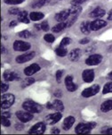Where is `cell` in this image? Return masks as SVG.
<instances>
[{
	"mask_svg": "<svg viewBox=\"0 0 112 135\" xmlns=\"http://www.w3.org/2000/svg\"><path fill=\"white\" fill-rule=\"evenodd\" d=\"M34 82H35V79L34 78H27V79H25L23 81H22V88H26V87H29L30 86L31 84H33Z\"/></svg>",
	"mask_w": 112,
	"mask_h": 135,
	"instance_id": "cell-28",
	"label": "cell"
},
{
	"mask_svg": "<svg viewBox=\"0 0 112 135\" xmlns=\"http://www.w3.org/2000/svg\"><path fill=\"white\" fill-rule=\"evenodd\" d=\"M19 36L20 38H29L31 37V33L29 32V31H27V30H25V31H22L19 32Z\"/></svg>",
	"mask_w": 112,
	"mask_h": 135,
	"instance_id": "cell-31",
	"label": "cell"
},
{
	"mask_svg": "<svg viewBox=\"0 0 112 135\" xmlns=\"http://www.w3.org/2000/svg\"><path fill=\"white\" fill-rule=\"evenodd\" d=\"M52 133H60V130L58 128H54L52 129Z\"/></svg>",
	"mask_w": 112,
	"mask_h": 135,
	"instance_id": "cell-48",
	"label": "cell"
},
{
	"mask_svg": "<svg viewBox=\"0 0 112 135\" xmlns=\"http://www.w3.org/2000/svg\"><path fill=\"white\" fill-rule=\"evenodd\" d=\"M35 52L34 51H31V52H27L23 55H20V56H18L16 57V62L18 64H23V63H26V62H29L30 61L32 58H34L35 56Z\"/></svg>",
	"mask_w": 112,
	"mask_h": 135,
	"instance_id": "cell-7",
	"label": "cell"
},
{
	"mask_svg": "<svg viewBox=\"0 0 112 135\" xmlns=\"http://www.w3.org/2000/svg\"><path fill=\"white\" fill-rule=\"evenodd\" d=\"M15 128H16V130H18V131H20V130L23 129V125L22 124H16Z\"/></svg>",
	"mask_w": 112,
	"mask_h": 135,
	"instance_id": "cell-47",
	"label": "cell"
},
{
	"mask_svg": "<svg viewBox=\"0 0 112 135\" xmlns=\"http://www.w3.org/2000/svg\"><path fill=\"white\" fill-rule=\"evenodd\" d=\"M16 117L22 123H28L33 119V114L29 111H17L16 112Z\"/></svg>",
	"mask_w": 112,
	"mask_h": 135,
	"instance_id": "cell-4",
	"label": "cell"
},
{
	"mask_svg": "<svg viewBox=\"0 0 112 135\" xmlns=\"http://www.w3.org/2000/svg\"><path fill=\"white\" fill-rule=\"evenodd\" d=\"M45 131V124L43 122L36 123L35 125H33L30 130H29V133H33V134H42L44 133Z\"/></svg>",
	"mask_w": 112,
	"mask_h": 135,
	"instance_id": "cell-8",
	"label": "cell"
},
{
	"mask_svg": "<svg viewBox=\"0 0 112 135\" xmlns=\"http://www.w3.org/2000/svg\"><path fill=\"white\" fill-rule=\"evenodd\" d=\"M88 0H72L71 6H81L82 4L86 3Z\"/></svg>",
	"mask_w": 112,
	"mask_h": 135,
	"instance_id": "cell-38",
	"label": "cell"
},
{
	"mask_svg": "<svg viewBox=\"0 0 112 135\" xmlns=\"http://www.w3.org/2000/svg\"><path fill=\"white\" fill-rule=\"evenodd\" d=\"M9 89V86L7 83H4V82H2L1 83V92L3 93H6V91H7V90Z\"/></svg>",
	"mask_w": 112,
	"mask_h": 135,
	"instance_id": "cell-41",
	"label": "cell"
},
{
	"mask_svg": "<svg viewBox=\"0 0 112 135\" xmlns=\"http://www.w3.org/2000/svg\"><path fill=\"white\" fill-rule=\"evenodd\" d=\"M62 74H63V72H62V71H61V70H59V71H57V72H56V80H57V82H58V83H60V82H61Z\"/></svg>",
	"mask_w": 112,
	"mask_h": 135,
	"instance_id": "cell-40",
	"label": "cell"
},
{
	"mask_svg": "<svg viewBox=\"0 0 112 135\" xmlns=\"http://www.w3.org/2000/svg\"><path fill=\"white\" fill-rule=\"evenodd\" d=\"M102 133H106V134H111L112 133V128L111 127H106L103 128L102 131Z\"/></svg>",
	"mask_w": 112,
	"mask_h": 135,
	"instance_id": "cell-42",
	"label": "cell"
},
{
	"mask_svg": "<svg viewBox=\"0 0 112 135\" xmlns=\"http://www.w3.org/2000/svg\"><path fill=\"white\" fill-rule=\"evenodd\" d=\"M96 126V123L94 122L90 123H80L77 125L75 132L79 134H87L90 133L91 131Z\"/></svg>",
	"mask_w": 112,
	"mask_h": 135,
	"instance_id": "cell-1",
	"label": "cell"
},
{
	"mask_svg": "<svg viewBox=\"0 0 112 135\" xmlns=\"http://www.w3.org/2000/svg\"><path fill=\"white\" fill-rule=\"evenodd\" d=\"M65 85H66L67 90L68 91H71V92L75 91L77 89V86L73 82V78L72 76H70V75H68V76L65 78Z\"/></svg>",
	"mask_w": 112,
	"mask_h": 135,
	"instance_id": "cell-17",
	"label": "cell"
},
{
	"mask_svg": "<svg viewBox=\"0 0 112 135\" xmlns=\"http://www.w3.org/2000/svg\"><path fill=\"white\" fill-rule=\"evenodd\" d=\"M8 13H10V15H18L20 13V11L18 8H12V9H10V10L8 11Z\"/></svg>",
	"mask_w": 112,
	"mask_h": 135,
	"instance_id": "cell-39",
	"label": "cell"
},
{
	"mask_svg": "<svg viewBox=\"0 0 112 135\" xmlns=\"http://www.w3.org/2000/svg\"><path fill=\"white\" fill-rule=\"evenodd\" d=\"M102 56L100 55L94 54L90 56L88 58H86V64L87 65H97L102 62Z\"/></svg>",
	"mask_w": 112,
	"mask_h": 135,
	"instance_id": "cell-10",
	"label": "cell"
},
{
	"mask_svg": "<svg viewBox=\"0 0 112 135\" xmlns=\"http://www.w3.org/2000/svg\"><path fill=\"white\" fill-rule=\"evenodd\" d=\"M38 71H40V66L38 64H33V65H30L28 67L25 68L24 74L27 76H31V75L35 74L36 73H38Z\"/></svg>",
	"mask_w": 112,
	"mask_h": 135,
	"instance_id": "cell-13",
	"label": "cell"
},
{
	"mask_svg": "<svg viewBox=\"0 0 112 135\" xmlns=\"http://www.w3.org/2000/svg\"><path fill=\"white\" fill-rule=\"evenodd\" d=\"M44 4H45V2L41 1V0H38V1H36L35 3L32 4V7L33 8H40V7H42Z\"/></svg>",
	"mask_w": 112,
	"mask_h": 135,
	"instance_id": "cell-36",
	"label": "cell"
},
{
	"mask_svg": "<svg viewBox=\"0 0 112 135\" xmlns=\"http://www.w3.org/2000/svg\"><path fill=\"white\" fill-rule=\"evenodd\" d=\"M68 10H70V15H76V16H77L81 13L82 8L80 6H72L71 8H70Z\"/></svg>",
	"mask_w": 112,
	"mask_h": 135,
	"instance_id": "cell-26",
	"label": "cell"
},
{
	"mask_svg": "<svg viewBox=\"0 0 112 135\" xmlns=\"http://www.w3.org/2000/svg\"><path fill=\"white\" fill-rule=\"evenodd\" d=\"M2 116H4L6 118H10L11 117V114L9 112H4V113L2 114Z\"/></svg>",
	"mask_w": 112,
	"mask_h": 135,
	"instance_id": "cell-46",
	"label": "cell"
},
{
	"mask_svg": "<svg viewBox=\"0 0 112 135\" xmlns=\"http://www.w3.org/2000/svg\"><path fill=\"white\" fill-rule=\"evenodd\" d=\"M75 123V118L73 116H68L67 118L64 119L63 123H62V129L64 131H68L70 128L72 127V125Z\"/></svg>",
	"mask_w": 112,
	"mask_h": 135,
	"instance_id": "cell-19",
	"label": "cell"
},
{
	"mask_svg": "<svg viewBox=\"0 0 112 135\" xmlns=\"http://www.w3.org/2000/svg\"><path fill=\"white\" fill-rule=\"evenodd\" d=\"M70 42H71V40H70V38H62V40L61 41L60 46H61V47H66L68 45H70Z\"/></svg>",
	"mask_w": 112,
	"mask_h": 135,
	"instance_id": "cell-34",
	"label": "cell"
},
{
	"mask_svg": "<svg viewBox=\"0 0 112 135\" xmlns=\"http://www.w3.org/2000/svg\"><path fill=\"white\" fill-rule=\"evenodd\" d=\"M82 78L87 83H90L93 81L94 79V71L92 69H86L84 70L82 74Z\"/></svg>",
	"mask_w": 112,
	"mask_h": 135,
	"instance_id": "cell-12",
	"label": "cell"
},
{
	"mask_svg": "<svg viewBox=\"0 0 112 135\" xmlns=\"http://www.w3.org/2000/svg\"><path fill=\"white\" fill-rule=\"evenodd\" d=\"M112 92V82H107L103 87V90H102V93L103 94H107V93Z\"/></svg>",
	"mask_w": 112,
	"mask_h": 135,
	"instance_id": "cell-29",
	"label": "cell"
},
{
	"mask_svg": "<svg viewBox=\"0 0 112 135\" xmlns=\"http://www.w3.org/2000/svg\"><path fill=\"white\" fill-rule=\"evenodd\" d=\"M105 15V10L100 7H96L94 10H93L90 13V16L95 19H100V18L103 17Z\"/></svg>",
	"mask_w": 112,
	"mask_h": 135,
	"instance_id": "cell-20",
	"label": "cell"
},
{
	"mask_svg": "<svg viewBox=\"0 0 112 135\" xmlns=\"http://www.w3.org/2000/svg\"><path fill=\"white\" fill-rule=\"evenodd\" d=\"M81 55H82L81 49H72L71 51L68 53V59H70V61L76 62V61H77L80 58Z\"/></svg>",
	"mask_w": 112,
	"mask_h": 135,
	"instance_id": "cell-18",
	"label": "cell"
},
{
	"mask_svg": "<svg viewBox=\"0 0 112 135\" xmlns=\"http://www.w3.org/2000/svg\"><path fill=\"white\" fill-rule=\"evenodd\" d=\"M61 113L60 112H57V113H54V114H51V115H49L46 117V121L47 123H49V124H54V123H58L59 121L61 119Z\"/></svg>",
	"mask_w": 112,
	"mask_h": 135,
	"instance_id": "cell-15",
	"label": "cell"
},
{
	"mask_svg": "<svg viewBox=\"0 0 112 135\" xmlns=\"http://www.w3.org/2000/svg\"><path fill=\"white\" fill-rule=\"evenodd\" d=\"M3 77L6 81H19L20 76L14 72H10V71H6L3 74Z\"/></svg>",
	"mask_w": 112,
	"mask_h": 135,
	"instance_id": "cell-16",
	"label": "cell"
},
{
	"mask_svg": "<svg viewBox=\"0 0 112 135\" xmlns=\"http://www.w3.org/2000/svg\"><path fill=\"white\" fill-rule=\"evenodd\" d=\"M1 122H2V125L4 127H8L11 125V122H10V120H9V118H6V117H4V116H2Z\"/></svg>",
	"mask_w": 112,
	"mask_h": 135,
	"instance_id": "cell-35",
	"label": "cell"
},
{
	"mask_svg": "<svg viewBox=\"0 0 112 135\" xmlns=\"http://www.w3.org/2000/svg\"><path fill=\"white\" fill-rule=\"evenodd\" d=\"M65 28H67V27H66V22H59L58 24H56L55 26L52 27V31H54V32L58 33V32H60V31H62V30H64Z\"/></svg>",
	"mask_w": 112,
	"mask_h": 135,
	"instance_id": "cell-25",
	"label": "cell"
},
{
	"mask_svg": "<svg viewBox=\"0 0 112 135\" xmlns=\"http://www.w3.org/2000/svg\"><path fill=\"white\" fill-rule=\"evenodd\" d=\"M55 53L58 55L59 56H65L68 54V50L64 47H59L55 49Z\"/></svg>",
	"mask_w": 112,
	"mask_h": 135,
	"instance_id": "cell-27",
	"label": "cell"
},
{
	"mask_svg": "<svg viewBox=\"0 0 112 135\" xmlns=\"http://www.w3.org/2000/svg\"><path fill=\"white\" fill-rule=\"evenodd\" d=\"M77 19V16H76V15H71V17H70V18L68 17V20L65 22H66V27H67V28H68V27H70L75 22H76Z\"/></svg>",
	"mask_w": 112,
	"mask_h": 135,
	"instance_id": "cell-30",
	"label": "cell"
},
{
	"mask_svg": "<svg viewBox=\"0 0 112 135\" xmlns=\"http://www.w3.org/2000/svg\"><path fill=\"white\" fill-rule=\"evenodd\" d=\"M107 25V22L103 20L100 19H96L93 22H91L90 23V27H91V31H99L100 29L103 28Z\"/></svg>",
	"mask_w": 112,
	"mask_h": 135,
	"instance_id": "cell-11",
	"label": "cell"
},
{
	"mask_svg": "<svg viewBox=\"0 0 112 135\" xmlns=\"http://www.w3.org/2000/svg\"><path fill=\"white\" fill-rule=\"evenodd\" d=\"M89 42H90V40H89L88 38H84L83 40H81L79 41V43H80V44H82V45L88 44Z\"/></svg>",
	"mask_w": 112,
	"mask_h": 135,
	"instance_id": "cell-43",
	"label": "cell"
},
{
	"mask_svg": "<svg viewBox=\"0 0 112 135\" xmlns=\"http://www.w3.org/2000/svg\"><path fill=\"white\" fill-rule=\"evenodd\" d=\"M40 29L43 30L44 31H49V25H48V22L45 21V22H43L42 23L40 24Z\"/></svg>",
	"mask_w": 112,
	"mask_h": 135,
	"instance_id": "cell-37",
	"label": "cell"
},
{
	"mask_svg": "<svg viewBox=\"0 0 112 135\" xmlns=\"http://www.w3.org/2000/svg\"><path fill=\"white\" fill-rule=\"evenodd\" d=\"M15 98L12 93H8V94H3L1 98V107L3 109L9 108L10 107H12L14 103Z\"/></svg>",
	"mask_w": 112,
	"mask_h": 135,
	"instance_id": "cell-3",
	"label": "cell"
},
{
	"mask_svg": "<svg viewBox=\"0 0 112 135\" xmlns=\"http://www.w3.org/2000/svg\"><path fill=\"white\" fill-rule=\"evenodd\" d=\"M90 23H91V22H82L81 25H80V30H81V32L82 33L86 34V35H88V34L91 32Z\"/></svg>",
	"mask_w": 112,
	"mask_h": 135,
	"instance_id": "cell-23",
	"label": "cell"
},
{
	"mask_svg": "<svg viewBox=\"0 0 112 135\" xmlns=\"http://www.w3.org/2000/svg\"><path fill=\"white\" fill-rule=\"evenodd\" d=\"M17 24H18V22H16V21H12V22H10V24H9V27H10V28H13V27H15Z\"/></svg>",
	"mask_w": 112,
	"mask_h": 135,
	"instance_id": "cell-45",
	"label": "cell"
},
{
	"mask_svg": "<svg viewBox=\"0 0 112 135\" xmlns=\"http://www.w3.org/2000/svg\"><path fill=\"white\" fill-rule=\"evenodd\" d=\"M108 77H109V80H111V81H112V71L108 74Z\"/></svg>",
	"mask_w": 112,
	"mask_h": 135,
	"instance_id": "cell-50",
	"label": "cell"
},
{
	"mask_svg": "<svg viewBox=\"0 0 112 135\" xmlns=\"http://www.w3.org/2000/svg\"><path fill=\"white\" fill-rule=\"evenodd\" d=\"M31 46L29 43L22 40H15L13 42V49L15 51H28Z\"/></svg>",
	"mask_w": 112,
	"mask_h": 135,
	"instance_id": "cell-6",
	"label": "cell"
},
{
	"mask_svg": "<svg viewBox=\"0 0 112 135\" xmlns=\"http://www.w3.org/2000/svg\"><path fill=\"white\" fill-rule=\"evenodd\" d=\"M29 15H28V12L27 11H22L19 15H18V21L23 23H29Z\"/></svg>",
	"mask_w": 112,
	"mask_h": 135,
	"instance_id": "cell-21",
	"label": "cell"
},
{
	"mask_svg": "<svg viewBox=\"0 0 112 135\" xmlns=\"http://www.w3.org/2000/svg\"><path fill=\"white\" fill-rule=\"evenodd\" d=\"M25 0H4V2L7 4H19L24 2Z\"/></svg>",
	"mask_w": 112,
	"mask_h": 135,
	"instance_id": "cell-33",
	"label": "cell"
},
{
	"mask_svg": "<svg viewBox=\"0 0 112 135\" xmlns=\"http://www.w3.org/2000/svg\"><path fill=\"white\" fill-rule=\"evenodd\" d=\"M41 1H43V2H45H45H47V1H49V0H41Z\"/></svg>",
	"mask_w": 112,
	"mask_h": 135,
	"instance_id": "cell-51",
	"label": "cell"
},
{
	"mask_svg": "<svg viewBox=\"0 0 112 135\" xmlns=\"http://www.w3.org/2000/svg\"><path fill=\"white\" fill-rule=\"evenodd\" d=\"M44 40L46 41V42L52 43L55 40V38H54V36L52 35V34H45L44 36Z\"/></svg>",
	"mask_w": 112,
	"mask_h": 135,
	"instance_id": "cell-32",
	"label": "cell"
},
{
	"mask_svg": "<svg viewBox=\"0 0 112 135\" xmlns=\"http://www.w3.org/2000/svg\"><path fill=\"white\" fill-rule=\"evenodd\" d=\"M70 13L68 9H67V10H62L55 15V20L59 22H66V21L68 20V18L70 17Z\"/></svg>",
	"mask_w": 112,
	"mask_h": 135,
	"instance_id": "cell-14",
	"label": "cell"
},
{
	"mask_svg": "<svg viewBox=\"0 0 112 135\" xmlns=\"http://www.w3.org/2000/svg\"><path fill=\"white\" fill-rule=\"evenodd\" d=\"M46 107L48 109H54L56 111L61 112L64 109V105L63 103L59 99H55L52 102H49L46 104Z\"/></svg>",
	"mask_w": 112,
	"mask_h": 135,
	"instance_id": "cell-9",
	"label": "cell"
},
{
	"mask_svg": "<svg viewBox=\"0 0 112 135\" xmlns=\"http://www.w3.org/2000/svg\"><path fill=\"white\" fill-rule=\"evenodd\" d=\"M100 91V86L98 84H95V85H93L89 88H86L82 91V96L84 98H90L93 97L97 94L98 92Z\"/></svg>",
	"mask_w": 112,
	"mask_h": 135,
	"instance_id": "cell-5",
	"label": "cell"
},
{
	"mask_svg": "<svg viewBox=\"0 0 112 135\" xmlns=\"http://www.w3.org/2000/svg\"><path fill=\"white\" fill-rule=\"evenodd\" d=\"M44 17H45L44 13L40 12H32L29 13V18H30L31 21H34V22L42 20Z\"/></svg>",
	"mask_w": 112,
	"mask_h": 135,
	"instance_id": "cell-24",
	"label": "cell"
},
{
	"mask_svg": "<svg viewBox=\"0 0 112 135\" xmlns=\"http://www.w3.org/2000/svg\"><path fill=\"white\" fill-rule=\"evenodd\" d=\"M112 110V99L107 100L102 103L100 105V111L103 112V113H106V112H109Z\"/></svg>",
	"mask_w": 112,
	"mask_h": 135,
	"instance_id": "cell-22",
	"label": "cell"
},
{
	"mask_svg": "<svg viewBox=\"0 0 112 135\" xmlns=\"http://www.w3.org/2000/svg\"><path fill=\"white\" fill-rule=\"evenodd\" d=\"M22 107H23L26 111L30 112L32 114L40 113V112L42 111V106L34 101H31V100L24 101L23 104H22Z\"/></svg>",
	"mask_w": 112,
	"mask_h": 135,
	"instance_id": "cell-2",
	"label": "cell"
},
{
	"mask_svg": "<svg viewBox=\"0 0 112 135\" xmlns=\"http://www.w3.org/2000/svg\"><path fill=\"white\" fill-rule=\"evenodd\" d=\"M108 19H109V20H111V21H112V10H111L110 12H109V13Z\"/></svg>",
	"mask_w": 112,
	"mask_h": 135,
	"instance_id": "cell-49",
	"label": "cell"
},
{
	"mask_svg": "<svg viewBox=\"0 0 112 135\" xmlns=\"http://www.w3.org/2000/svg\"><path fill=\"white\" fill-rule=\"evenodd\" d=\"M54 96L57 97V98H60V97L62 96V92H61V90H56L55 92H54Z\"/></svg>",
	"mask_w": 112,
	"mask_h": 135,
	"instance_id": "cell-44",
	"label": "cell"
}]
</instances>
